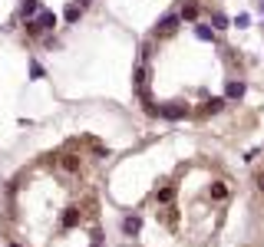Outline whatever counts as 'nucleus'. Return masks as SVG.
<instances>
[{"label":"nucleus","instance_id":"f257e3e1","mask_svg":"<svg viewBox=\"0 0 264 247\" xmlns=\"http://www.w3.org/2000/svg\"><path fill=\"white\" fill-rule=\"evenodd\" d=\"M178 27H182V17H178V13H165L162 20L155 23L152 36H155V40H165V36H175V33H178Z\"/></svg>","mask_w":264,"mask_h":247},{"label":"nucleus","instance_id":"f03ea898","mask_svg":"<svg viewBox=\"0 0 264 247\" xmlns=\"http://www.w3.org/2000/svg\"><path fill=\"white\" fill-rule=\"evenodd\" d=\"M192 109H188V102H162L159 106V116L162 119H172V122H178V119H185Z\"/></svg>","mask_w":264,"mask_h":247},{"label":"nucleus","instance_id":"7ed1b4c3","mask_svg":"<svg viewBox=\"0 0 264 247\" xmlns=\"http://www.w3.org/2000/svg\"><path fill=\"white\" fill-rule=\"evenodd\" d=\"M139 231H142V217L139 215H126L122 217V234L126 237H139Z\"/></svg>","mask_w":264,"mask_h":247},{"label":"nucleus","instance_id":"20e7f679","mask_svg":"<svg viewBox=\"0 0 264 247\" xmlns=\"http://www.w3.org/2000/svg\"><path fill=\"white\" fill-rule=\"evenodd\" d=\"M60 168H63V172H69V175H76L79 168H83V158H79V155H73V152H69V155H60Z\"/></svg>","mask_w":264,"mask_h":247},{"label":"nucleus","instance_id":"39448f33","mask_svg":"<svg viewBox=\"0 0 264 247\" xmlns=\"http://www.w3.org/2000/svg\"><path fill=\"white\" fill-rule=\"evenodd\" d=\"M198 13H201V7H198V0H185L182 3V10H178V17H182V23H192V20H198Z\"/></svg>","mask_w":264,"mask_h":247},{"label":"nucleus","instance_id":"423d86ee","mask_svg":"<svg viewBox=\"0 0 264 247\" xmlns=\"http://www.w3.org/2000/svg\"><path fill=\"white\" fill-rule=\"evenodd\" d=\"M33 20H36V23H40V30H53V27H56V13L53 10H40V13H36V17H33Z\"/></svg>","mask_w":264,"mask_h":247},{"label":"nucleus","instance_id":"0eeeda50","mask_svg":"<svg viewBox=\"0 0 264 247\" xmlns=\"http://www.w3.org/2000/svg\"><path fill=\"white\" fill-rule=\"evenodd\" d=\"M36 13H40V0H23L20 3V17L23 20H33Z\"/></svg>","mask_w":264,"mask_h":247},{"label":"nucleus","instance_id":"6e6552de","mask_svg":"<svg viewBox=\"0 0 264 247\" xmlns=\"http://www.w3.org/2000/svg\"><path fill=\"white\" fill-rule=\"evenodd\" d=\"M241 96H244V83H241V79H231L228 89H225V99L234 102V99H241Z\"/></svg>","mask_w":264,"mask_h":247},{"label":"nucleus","instance_id":"1a4fd4ad","mask_svg":"<svg viewBox=\"0 0 264 247\" xmlns=\"http://www.w3.org/2000/svg\"><path fill=\"white\" fill-rule=\"evenodd\" d=\"M225 102H228V99H221V96H215V99H208V102H205V106H201V112H205V116H218L221 109H225Z\"/></svg>","mask_w":264,"mask_h":247},{"label":"nucleus","instance_id":"9d476101","mask_svg":"<svg viewBox=\"0 0 264 247\" xmlns=\"http://www.w3.org/2000/svg\"><path fill=\"white\" fill-rule=\"evenodd\" d=\"M79 221H83V211H79V208H66V215H63V227H66V231L76 227Z\"/></svg>","mask_w":264,"mask_h":247},{"label":"nucleus","instance_id":"9b49d317","mask_svg":"<svg viewBox=\"0 0 264 247\" xmlns=\"http://www.w3.org/2000/svg\"><path fill=\"white\" fill-rule=\"evenodd\" d=\"M155 201H159V204H172V201H175V185L159 188V191H155Z\"/></svg>","mask_w":264,"mask_h":247},{"label":"nucleus","instance_id":"f8f14e48","mask_svg":"<svg viewBox=\"0 0 264 247\" xmlns=\"http://www.w3.org/2000/svg\"><path fill=\"white\" fill-rule=\"evenodd\" d=\"M225 198H228V185L215 182V185H211V201H225Z\"/></svg>","mask_w":264,"mask_h":247},{"label":"nucleus","instance_id":"ddd939ff","mask_svg":"<svg viewBox=\"0 0 264 247\" xmlns=\"http://www.w3.org/2000/svg\"><path fill=\"white\" fill-rule=\"evenodd\" d=\"M63 17H66V23H76L79 17H83V7H79V3H69V7H66V13H63Z\"/></svg>","mask_w":264,"mask_h":247},{"label":"nucleus","instance_id":"4468645a","mask_svg":"<svg viewBox=\"0 0 264 247\" xmlns=\"http://www.w3.org/2000/svg\"><path fill=\"white\" fill-rule=\"evenodd\" d=\"M211 23H215V30H228V17H225L221 10L211 13Z\"/></svg>","mask_w":264,"mask_h":247},{"label":"nucleus","instance_id":"2eb2a0df","mask_svg":"<svg viewBox=\"0 0 264 247\" xmlns=\"http://www.w3.org/2000/svg\"><path fill=\"white\" fill-rule=\"evenodd\" d=\"M23 30H27V36H40V33H43L36 20H23Z\"/></svg>","mask_w":264,"mask_h":247},{"label":"nucleus","instance_id":"dca6fc26","mask_svg":"<svg viewBox=\"0 0 264 247\" xmlns=\"http://www.w3.org/2000/svg\"><path fill=\"white\" fill-rule=\"evenodd\" d=\"M198 40H215V30H208V27H195Z\"/></svg>","mask_w":264,"mask_h":247},{"label":"nucleus","instance_id":"f3484780","mask_svg":"<svg viewBox=\"0 0 264 247\" xmlns=\"http://www.w3.org/2000/svg\"><path fill=\"white\" fill-rule=\"evenodd\" d=\"M30 73H33V79H40V76H43V66H40V63H30Z\"/></svg>","mask_w":264,"mask_h":247},{"label":"nucleus","instance_id":"a211bd4d","mask_svg":"<svg viewBox=\"0 0 264 247\" xmlns=\"http://www.w3.org/2000/svg\"><path fill=\"white\" fill-rule=\"evenodd\" d=\"M254 185H258V191L264 194V175H258V178H254Z\"/></svg>","mask_w":264,"mask_h":247},{"label":"nucleus","instance_id":"6ab92c4d","mask_svg":"<svg viewBox=\"0 0 264 247\" xmlns=\"http://www.w3.org/2000/svg\"><path fill=\"white\" fill-rule=\"evenodd\" d=\"M99 241H102V237H99V234H96V241H93V247H102V244H99Z\"/></svg>","mask_w":264,"mask_h":247},{"label":"nucleus","instance_id":"aec40b11","mask_svg":"<svg viewBox=\"0 0 264 247\" xmlns=\"http://www.w3.org/2000/svg\"><path fill=\"white\" fill-rule=\"evenodd\" d=\"M76 3H79V7H86V3H89V0H76Z\"/></svg>","mask_w":264,"mask_h":247},{"label":"nucleus","instance_id":"412c9836","mask_svg":"<svg viewBox=\"0 0 264 247\" xmlns=\"http://www.w3.org/2000/svg\"><path fill=\"white\" fill-rule=\"evenodd\" d=\"M258 7H261V13H264V0H261V3H258Z\"/></svg>","mask_w":264,"mask_h":247},{"label":"nucleus","instance_id":"4be33fe9","mask_svg":"<svg viewBox=\"0 0 264 247\" xmlns=\"http://www.w3.org/2000/svg\"><path fill=\"white\" fill-rule=\"evenodd\" d=\"M10 247H20V244H10Z\"/></svg>","mask_w":264,"mask_h":247}]
</instances>
